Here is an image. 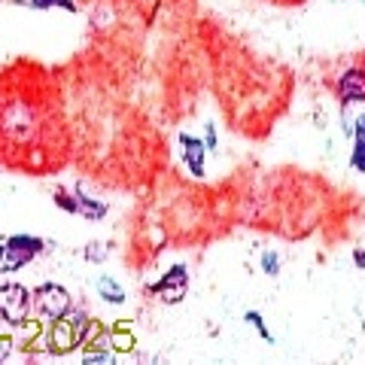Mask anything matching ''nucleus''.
<instances>
[{
	"label": "nucleus",
	"mask_w": 365,
	"mask_h": 365,
	"mask_svg": "<svg viewBox=\"0 0 365 365\" xmlns=\"http://www.w3.org/2000/svg\"><path fill=\"white\" fill-rule=\"evenodd\" d=\"M353 170L365 174V113L356 119V128H353V155H350Z\"/></svg>",
	"instance_id": "11"
},
{
	"label": "nucleus",
	"mask_w": 365,
	"mask_h": 365,
	"mask_svg": "<svg viewBox=\"0 0 365 365\" xmlns=\"http://www.w3.org/2000/svg\"><path fill=\"white\" fill-rule=\"evenodd\" d=\"M95 289H98V295H101V299H104L107 304H125V289H122V283L113 280L110 274H101V277L95 280Z\"/></svg>",
	"instance_id": "10"
},
{
	"label": "nucleus",
	"mask_w": 365,
	"mask_h": 365,
	"mask_svg": "<svg viewBox=\"0 0 365 365\" xmlns=\"http://www.w3.org/2000/svg\"><path fill=\"white\" fill-rule=\"evenodd\" d=\"M31 9H67V13H73L76 4L73 0H25Z\"/></svg>",
	"instance_id": "12"
},
{
	"label": "nucleus",
	"mask_w": 365,
	"mask_h": 365,
	"mask_svg": "<svg viewBox=\"0 0 365 365\" xmlns=\"http://www.w3.org/2000/svg\"><path fill=\"white\" fill-rule=\"evenodd\" d=\"M76 195V213L79 216H86L88 222H98V220H104L107 216V204L104 201H98V198H91V195H86V192H73Z\"/></svg>",
	"instance_id": "9"
},
{
	"label": "nucleus",
	"mask_w": 365,
	"mask_h": 365,
	"mask_svg": "<svg viewBox=\"0 0 365 365\" xmlns=\"http://www.w3.org/2000/svg\"><path fill=\"white\" fill-rule=\"evenodd\" d=\"M55 204L67 213H76V195H71L67 189H55Z\"/></svg>",
	"instance_id": "14"
},
{
	"label": "nucleus",
	"mask_w": 365,
	"mask_h": 365,
	"mask_svg": "<svg viewBox=\"0 0 365 365\" xmlns=\"http://www.w3.org/2000/svg\"><path fill=\"white\" fill-rule=\"evenodd\" d=\"M104 256H107V247H101L98 241H91V244L86 247V259H88V262H101Z\"/></svg>",
	"instance_id": "17"
},
{
	"label": "nucleus",
	"mask_w": 365,
	"mask_h": 365,
	"mask_svg": "<svg viewBox=\"0 0 365 365\" xmlns=\"http://www.w3.org/2000/svg\"><path fill=\"white\" fill-rule=\"evenodd\" d=\"M335 95L341 101V107L365 104V67H347L335 83Z\"/></svg>",
	"instance_id": "5"
},
{
	"label": "nucleus",
	"mask_w": 365,
	"mask_h": 365,
	"mask_svg": "<svg viewBox=\"0 0 365 365\" xmlns=\"http://www.w3.org/2000/svg\"><path fill=\"white\" fill-rule=\"evenodd\" d=\"M180 146H182V162H186L192 177H204V158H207V146L204 140L192 134H180Z\"/></svg>",
	"instance_id": "7"
},
{
	"label": "nucleus",
	"mask_w": 365,
	"mask_h": 365,
	"mask_svg": "<svg viewBox=\"0 0 365 365\" xmlns=\"http://www.w3.org/2000/svg\"><path fill=\"white\" fill-rule=\"evenodd\" d=\"M31 289H25L21 283H0V319L6 326H25L31 319Z\"/></svg>",
	"instance_id": "3"
},
{
	"label": "nucleus",
	"mask_w": 365,
	"mask_h": 365,
	"mask_svg": "<svg viewBox=\"0 0 365 365\" xmlns=\"http://www.w3.org/2000/svg\"><path fill=\"white\" fill-rule=\"evenodd\" d=\"M31 299H34V311H37L40 319H46V323H55V319L67 317V311H71V292H67L61 283H40Z\"/></svg>",
	"instance_id": "4"
},
{
	"label": "nucleus",
	"mask_w": 365,
	"mask_h": 365,
	"mask_svg": "<svg viewBox=\"0 0 365 365\" xmlns=\"http://www.w3.org/2000/svg\"><path fill=\"white\" fill-rule=\"evenodd\" d=\"M262 271H265L268 277H277V274H280V256L274 253V250L262 253Z\"/></svg>",
	"instance_id": "13"
},
{
	"label": "nucleus",
	"mask_w": 365,
	"mask_h": 365,
	"mask_svg": "<svg viewBox=\"0 0 365 365\" xmlns=\"http://www.w3.org/2000/svg\"><path fill=\"white\" fill-rule=\"evenodd\" d=\"M46 250L43 237L34 235H9L0 244V274H13L19 268H25L28 262H34Z\"/></svg>",
	"instance_id": "2"
},
{
	"label": "nucleus",
	"mask_w": 365,
	"mask_h": 365,
	"mask_svg": "<svg viewBox=\"0 0 365 365\" xmlns=\"http://www.w3.org/2000/svg\"><path fill=\"white\" fill-rule=\"evenodd\" d=\"M186 289H189V271H186V265H174L153 287V292H158V299L168 302V304H177V302L186 299Z\"/></svg>",
	"instance_id": "6"
},
{
	"label": "nucleus",
	"mask_w": 365,
	"mask_h": 365,
	"mask_svg": "<svg viewBox=\"0 0 365 365\" xmlns=\"http://www.w3.org/2000/svg\"><path fill=\"white\" fill-rule=\"evenodd\" d=\"M13 347H16V338H13V335H6V332H0V362L9 359Z\"/></svg>",
	"instance_id": "16"
},
{
	"label": "nucleus",
	"mask_w": 365,
	"mask_h": 365,
	"mask_svg": "<svg viewBox=\"0 0 365 365\" xmlns=\"http://www.w3.org/2000/svg\"><path fill=\"white\" fill-rule=\"evenodd\" d=\"M113 347L116 350H131V335H113Z\"/></svg>",
	"instance_id": "20"
},
{
	"label": "nucleus",
	"mask_w": 365,
	"mask_h": 365,
	"mask_svg": "<svg viewBox=\"0 0 365 365\" xmlns=\"http://www.w3.org/2000/svg\"><path fill=\"white\" fill-rule=\"evenodd\" d=\"M43 131V113L31 98H13L0 107V140L6 150H25L34 146Z\"/></svg>",
	"instance_id": "1"
},
{
	"label": "nucleus",
	"mask_w": 365,
	"mask_h": 365,
	"mask_svg": "<svg viewBox=\"0 0 365 365\" xmlns=\"http://www.w3.org/2000/svg\"><path fill=\"white\" fill-rule=\"evenodd\" d=\"M113 359V353H107V350H88L86 353V362H110Z\"/></svg>",
	"instance_id": "18"
},
{
	"label": "nucleus",
	"mask_w": 365,
	"mask_h": 365,
	"mask_svg": "<svg viewBox=\"0 0 365 365\" xmlns=\"http://www.w3.org/2000/svg\"><path fill=\"white\" fill-rule=\"evenodd\" d=\"M244 319H247L250 326H256V329H259V335L265 338V341H274V335L268 332V326L262 323V314H259V311H247V317H244Z\"/></svg>",
	"instance_id": "15"
},
{
	"label": "nucleus",
	"mask_w": 365,
	"mask_h": 365,
	"mask_svg": "<svg viewBox=\"0 0 365 365\" xmlns=\"http://www.w3.org/2000/svg\"><path fill=\"white\" fill-rule=\"evenodd\" d=\"M353 262H356L359 268H365V253H362V250H356V253H353Z\"/></svg>",
	"instance_id": "21"
},
{
	"label": "nucleus",
	"mask_w": 365,
	"mask_h": 365,
	"mask_svg": "<svg viewBox=\"0 0 365 365\" xmlns=\"http://www.w3.org/2000/svg\"><path fill=\"white\" fill-rule=\"evenodd\" d=\"M49 341H52V350L55 353H67V350H73L76 344H83L79 341V332H76V326L71 323L67 317H61V319H55L52 323V332H49Z\"/></svg>",
	"instance_id": "8"
},
{
	"label": "nucleus",
	"mask_w": 365,
	"mask_h": 365,
	"mask_svg": "<svg viewBox=\"0 0 365 365\" xmlns=\"http://www.w3.org/2000/svg\"><path fill=\"white\" fill-rule=\"evenodd\" d=\"M204 146H207V153H216L220 146H216V128L207 125V134H204Z\"/></svg>",
	"instance_id": "19"
}]
</instances>
